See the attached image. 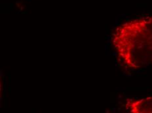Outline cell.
<instances>
[{
	"instance_id": "cell-1",
	"label": "cell",
	"mask_w": 152,
	"mask_h": 113,
	"mask_svg": "<svg viewBox=\"0 0 152 113\" xmlns=\"http://www.w3.org/2000/svg\"><path fill=\"white\" fill-rule=\"evenodd\" d=\"M112 43L119 61L135 71L152 64V16L126 21L113 31Z\"/></svg>"
},
{
	"instance_id": "cell-2",
	"label": "cell",
	"mask_w": 152,
	"mask_h": 113,
	"mask_svg": "<svg viewBox=\"0 0 152 113\" xmlns=\"http://www.w3.org/2000/svg\"><path fill=\"white\" fill-rule=\"evenodd\" d=\"M125 107L132 113H152V96L126 99Z\"/></svg>"
}]
</instances>
